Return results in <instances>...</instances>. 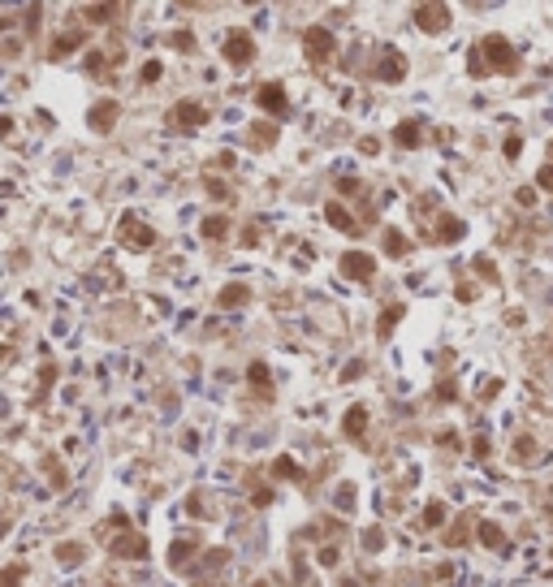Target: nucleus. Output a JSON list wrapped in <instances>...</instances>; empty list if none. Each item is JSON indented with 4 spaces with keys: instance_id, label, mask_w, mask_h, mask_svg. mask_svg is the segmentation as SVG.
I'll use <instances>...</instances> for the list:
<instances>
[{
    "instance_id": "0eeeda50",
    "label": "nucleus",
    "mask_w": 553,
    "mask_h": 587,
    "mask_svg": "<svg viewBox=\"0 0 553 587\" xmlns=\"http://www.w3.org/2000/svg\"><path fill=\"white\" fill-rule=\"evenodd\" d=\"M303 48H307V57L312 61H329L333 52H337V43H333V35L324 31V27H312L307 35H303Z\"/></svg>"
},
{
    "instance_id": "37998d69",
    "label": "nucleus",
    "mask_w": 553,
    "mask_h": 587,
    "mask_svg": "<svg viewBox=\"0 0 553 587\" xmlns=\"http://www.w3.org/2000/svg\"><path fill=\"white\" fill-rule=\"evenodd\" d=\"M216 169H234V151H220V156H216Z\"/></svg>"
},
{
    "instance_id": "c756f323",
    "label": "nucleus",
    "mask_w": 553,
    "mask_h": 587,
    "mask_svg": "<svg viewBox=\"0 0 553 587\" xmlns=\"http://www.w3.org/2000/svg\"><path fill=\"white\" fill-rule=\"evenodd\" d=\"M424 523H428V527H441V523H445V505H441V501H433L428 509H424Z\"/></svg>"
},
{
    "instance_id": "a18cd8bd",
    "label": "nucleus",
    "mask_w": 553,
    "mask_h": 587,
    "mask_svg": "<svg viewBox=\"0 0 553 587\" xmlns=\"http://www.w3.org/2000/svg\"><path fill=\"white\" fill-rule=\"evenodd\" d=\"M255 587H268V583H255Z\"/></svg>"
},
{
    "instance_id": "b1692460",
    "label": "nucleus",
    "mask_w": 553,
    "mask_h": 587,
    "mask_svg": "<svg viewBox=\"0 0 553 587\" xmlns=\"http://www.w3.org/2000/svg\"><path fill=\"white\" fill-rule=\"evenodd\" d=\"M22 579H27V566H22V561L0 566V587H22Z\"/></svg>"
},
{
    "instance_id": "a211bd4d",
    "label": "nucleus",
    "mask_w": 553,
    "mask_h": 587,
    "mask_svg": "<svg viewBox=\"0 0 553 587\" xmlns=\"http://www.w3.org/2000/svg\"><path fill=\"white\" fill-rule=\"evenodd\" d=\"M83 17H91V22H113V17H125V5H87Z\"/></svg>"
},
{
    "instance_id": "bb28decb",
    "label": "nucleus",
    "mask_w": 553,
    "mask_h": 587,
    "mask_svg": "<svg viewBox=\"0 0 553 587\" xmlns=\"http://www.w3.org/2000/svg\"><path fill=\"white\" fill-rule=\"evenodd\" d=\"M402 316H407V307H402V302H393V307H389V311H385V316H381V324H376V328H381V337H385V333H389V328H393V324H398V320H402Z\"/></svg>"
},
{
    "instance_id": "c85d7f7f",
    "label": "nucleus",
    "mask_w": 553,
    "mask_h": 587,
    "mask_svg": "<svg viewBox=\"0 0 553 587\" xmlns=\"http://www.w3.org/2000/svg\"><path fill=\"white\" fill-rule=\"evenodd\" d=\"M246 380H251L255 389H268V367H264V363H251V367H246Z\"/></svg>"
},
{
    "instance_id": "f8f14e48",
    "label": "nucleus",
    "mask_w": 553,
    "mask_h": 587,
    "mask_svg": "<svg viewBox=\"0 0 553 587\" xmlns=\"http://www.w3.org/2000/svg\"><path fill=\"white\" fill-rule=\"evenodd\" d=\"M113 553L117 557H147V540H143V535H134V531H125V535H117V540H113Z\"/></svg>"
},
{
    "instance_id": "2eb2a0df",
    "label": "nucleus",
    "mask_w": 553,
    "mask_h": 587,
    "mask_svg": "<svg viewBox=\"0 0 553 587\" xmlns=\"http://www.w3.org/2000/svg\"><path fill=\"white\" fill-rule=\"evenodd\" d=\"M363 427H368V406H350L342 419V432L346 437H363Z\"/></svg>"
},
{
    "instance_id": "9b49d317",
    "label": "nucleus",
    "mask_w": 553,
    "mask_h": 587,
    "mask_svg": "<svg viewBox=\"0 0 553 587\" xmlns=\"http://www.w3.org/2000/svg\"><path fill=\"white\" fill-rule=\"evenodd\" d=\"M83 31H65V35H57L52 43H48V57H52V61H61V57H69L74 52V48H83Z\"/></svg>"
},
{
    "instance_id": "6ab92c4d",
    "label": "nucleus",
    "mask_w": 553,
    "mask_h": 587,
    "mask_svg": "<svg viewBox=\"0 0 553 587\" xmlns=\"http://www.w3.org/2000/svg\"><path fill=\"white\" fill-rule=\"evenodd\" d=\"M43 471H48V483H52L57 493H61L65 483H69V475H65V467H61V458H52V453L43 458Z\"/></svg>"
},
{
    "instance_id": "c9c22d12",
    "label": "nucleus",
    "mask_w": 553,
    "mask_h": 587,
    "mask_svg": "<svg viewBox=\"0 0 553 587\" xmlns=\"http://www.w3.org/2000/svg\"><path fill=\"white\" fill-rule=\"evenodd\" d=\"M350 505H355V488L346 483V488H337V509H350Z\"/></svg>"
},
{
    "instance_id": "a878e982",
    "label": "nucleus",
    "mask_w": 553,
    "mask_h": 587,
    "mask_svg": "<svg viewBox=\"0 0 553 587\" xmlns=\"http://www.w3.org/2000/svg\"><path fill=\"white\" fill-rule=\"evenodd\" d=\"M385 250H389V255H407V250H411L407 234H398V229H385Z\"/></svg>"
},
{
    "instance_id": "412c9836",
    "label": "nucleus",
    "mask_w": 553,
    "mask_h": 587,
    "mask_svg": "<svg viewBox=\"0 0 553 587\" xmlns=\"http://www.w3.org/2000/svg\"><path fill=\"white\" fill-rule=\"evenodd\" d=\"M475 540H480L484 549H501V544H506V540H501V527H497V523H480V527H475Z\"/></svg>"
},
{
    "instance_id": "7c9ffc66",
    "label": "nucleus",
    "mask_w": 553,
    "mask_h": 587,
    "mask_svg": "<svg viewBox=\"0 0 553 587\" xmlns=\"http://www.w3.org/2000/svg\"><path fill=\"white\" fill-rule=\"evenodd\" d=\"M204 186H208V199H216V203H220V199H230V186H225L220 177H208Z\"/></svg>"
},
{
    "instance_id": "f704fd0d",
    "label": "nucleus",
    "mask_w": 553,
    "mask_h": 587,
    "mask_svg": "<svg viewBox=\"0 0 553 587\" xmlns=\"http://www.w3.org/2000/svg\"><path fill=\"white\" fill-rule=\"evenodd\" d=\"M475 264V272H480L484 281H497V268H493V260H484V255H480V260H471Z\"/></svg>"
},
{
    "instance_id": "ea45409f",
    "label": "nucleus",
    "mask_w": 553,
    "mask_h": 587,
    "mask_svg": "<svg viewBox=\"0 0 553 587\" xmlns=\"http://www.w3.org/2000/svg\"><path fill=\"white\" fill-rule=\"evenodd\" d=\"M337 557H342L337 549H320V566H337Z\"/></svg>"
},
{
    "instance_id": "393cba45",
    "label": "nucleus",
    "mask_w": 553,
    "mask_h": 587,
    "mask_svg": "<svg viewBox=\"0 0 553 587\" xmlns=\"http://www.w3.org/2000/svg\"><path fill=\"white\" fill-rule=\"evenodd\" d=\"M195 549H199L195 540H173V549H169V566H182V561H186Z\"/></svg>"
},
{
    "instance_id": "72a5a7b5",
    "label": "nucleus",
    "mask_w": 553,
    "mask_h": 587,
    "mask_svg": "<svg viewBox=\"0 0 553 587\" xmlns=\"http://www.w3.org/2000/svg\"><path fill=\"white\" fill-rule=\"evenodd\" d=\"M381 544H385V531H381V527L363 531V549H381Z\"/></svg>"
},
{
    "instance_id": "58836bf2",
    "label": "nucleus",
    "mask_w": 553,
    "mask_h": 587,
    "mask_svg": "<svg viewBox=\"0 0 553 587\" xmlns=\"http://www.w3.org/2000/svg\"><path fill=\"white\" fill-rule=\"evenodd\" d=\"M514 453H519V458H532V453H536V445L523 437V441H514Z\"/></svg>"
},
{
    "instance_id": "2f4dec72",
    "label": "nucleus",
    "mask_w": 553,
    "mask_h": 587,
    "mask_svg": "<svg viewBox=\"0 0 553 587\" xmlns=\"http://www.w3.org/2000/svg\"><path fill=\"white\" fill-rule=\"evenodd\" d=\"M173 48H182V52H195V35L190 31H178V35H169Z\"/></svg>"
},
{
    "instance_id": "39448f33",
    "label": "nucleus",
    "mask_w": 553,
    "mask_h": 587,
    "mask_svg": "<svg viewBox=\"0 0 553 587\" xmlns=\"http://www.w3.org/2000/svg\"><path fill=\"white\" fill-rule=\"evenodd\" d=\"M117 117H121V104H117V99H95L91 113H87V125H91L95 134H108L113 125H117Z\"/></svg>"
},
{
    "instance_id": "4c0bfd02",
    "label": "nucleus",
    "mask_w": 553,
    "mask_h": 587,
    "mask_svg": "<svg viewBox=\"0 0 553 587\" xmlns=\"http://www.w3.org/2000/svg\"><path fill=\"white\" fill-rule=\"evenodd\" d=\"M160 78V61H147L143 65V83H156Z\"/></svg>"
},
{
    "instance_id": "4be33fe9",
    "label": "nucleus",
    "mask_w": 553,
    "mask_h": 587,
    "mask_svg": "<svg viewBox=\"0 0 553 587\" xmlns=\"http://www.w3.org/2000/svg\"><path fill=\"white\" fill-rule=\"evenodd\" d=\"M246 298H251V290H246V285H225L216 302H220V307H242Z\"/></svg>"
},
{
    "instance_id": "473e14b6",
    "label": "nucleus",
    "mask_w": 553,
    "mask_h": 587,
    "mask_svg": "<svg viewBox=\"0 0 553 587\" xmlns=\"http://www.w3.org/2000/svg\"><path fill=\"white\" fill-rule=\"evenodd\" d=\"M458 397V385H454V380H441V385H437V402H454Z\"/></svg>"
},
{
    "instance_id": "a19ab883",
    "label": "nucleus",
    "mask_w": 553,
    "mask_h": 587,
    "mask_svg": "<svg viewBox=\"0 0 553 587\" xmlns=\"http://www.w3.org/2000/svg\"><path fill=\"white\" fill-rule=\"evenodd\" d=\"M514 199H519V203H523V208H532V203H536V190H532V186H523V190H519V195H514Z\"/></svg>"
},
{
    "instance_id": "5701e85b",
    "label": "nucleus",
    "mask_w": 553,
    "mask_h": 587,
    "mask_svg": "<svg viewBox=\"0 0 553 587\" xmlns=\"http://www.w3.org/2000/svg\"><path fill=\"white\" fill-rule=\"evenodd\" d=\"M225 234H230V220H225V216H208L204 220V238L208 242H225Z\"/></svg>"
},
{
    "instance_id": "cd10ccee",
    "label": "nucleus",
    "mask_w": 553,
    "mask_h": 587,
    "mask_svg": "<svg viewBox=\"0 0 553 587\" xmlns=\"http://www.w3.org/2000/svg\"><path fill=\"white\" fill-rule=\"evenodd\" d=\"M272 475H281V479H298V462H294V458H276V462H272Z\"/></svg>"
},
{
    "instance_id": "4468645a",
    "label": "nucleus",
    "mask_w": 553,
    "mask_h": 587,
    "mask_svg": "<svg viewBox=\"0 0 553 587\" xmlns=\"http://www.w3.org/2000/svg\"><path fill=\"white\" fill-rule=\"evenodd\" d=\"M463 234H467V225H463L458 216H449V212H445V216L437 220V242H458Z\"/></svg>"
},
{
    "instance_id": "1a4fd4ad",
    "label": "nucleus",
    "mask_w": 553,
    "mask_h": 587,
    "mask_svg": "<svg viewBox=\"0 0 553 587\" xmlns=\"http://www.w3.org/2000/svg\"><path fill=\"white\" fill-rule=\"evenodd\" d=\"M376 73H381L385 83H402V78H407V57H402L398 48H385L381 61H376Z\"/></svg>"
},
{
    "instance_id": "423d86ee",
    "label": "nucleus",
    "mask_w": 553,
    "mask_h": 587,
    "mask_svg": "<svg viewBox=\"0 0 553 587\" xmlns=\"http://www.w3.org/2000/svg\"><path fill=\"white\" fill-rule=\"evenodd\" d=\"M255 99H260V108H264L268 117H286V113H290V99H286V87H281V83H264V87L255 91Z\"/></svg>"
},
{
    "instance_id": "20e7f679",
    "label": "nucleus",
    "mask_w": 553,
    "mask_h": 587,
    "mask_svg": "<svg viewBox=\"0 0 553 587\" xmlns=\"http://www.w3.org/2000/svg\"><path fill=\"white\" fill-rule=\"evenodd\" d=\"M169 125H178V130H199V125H208V108L195 104V99H182V104H173Z\"/></svg>"
},
{
    "instance_id": "aec40b11",
    "label": "nucleus",
    "mask_w": 553,
    "mask_h": 587,
    "mask_svg": "<svg viewBox=\"0 0 553 587\" xmlns=\"http://www.w3.org/2000/svg\"><path fill=\"white\" fill-rule=\"evenodd\" d=\"M268 143H276V125L272 121H255V125H251V147H268Z\"/></svg>"
},
{
    "instance_id": "7ed1b4c3",
    "label": "nucleus",
    "mask_w": 553,
    "mask_h": 587,
    "mask_svg": "<svg viewBox=\"0 0 553 587\" xmlns=\"http://www.w3.org/2000/svg\"><path fill=\"white\" fill-rule=\"evenodd\" d=\"M225 61L230 65H251L255 61V39H251L246 31H230L225 35Z\"/></svg>"
},
{
    "instance_id": "79ce46f5",
    "label": "nucleus",
    "mask_w": 553,
    "mask_h": 587,
    "mask_svg": "<svg viewBox=\"0 0 553 587\" xmlns=\"http://www.w3.org/2000/svg\"><path fill=\"white\" fill-rule=\"evenodd\" d=\"M0 139H13V117H0Z\"/></svg>"
},
{
    "instance_id": "dca6fc26",
    "label": "nucleus",
    "mask_w": 553,
    "mask_h": 587,
    "mask_svg": "<svg viewBox=\"0 0 553 587\" xmlns=\"http://www.w3.org/2000/svg\"><path fill=\"white\" fill-rule=\"evenodd\" d=\"M52 553H57V561H61V566H78V561L87 557V544H78V540H65V544H57Z\"/></svg>"
},
{
    "instance_id": "9d476101",
    "label": "nucleus",
    "mask_w": 553,
    "mask_h": 587,
    "mask_svg": "<svg viewBox=\"0 0 553 587\" xmlns=\"http://www.w3.org/2000/svg\"><path fill=\"white\" fill-rule=\"evenodd\" d=\"M415 22H419V31H445L449 27V9L445 5H419Z\"/></svg>"
},
{
    "instance_id": "6e6552de",
    "label": "nucleus",
    "mask_w": 553,
    "mask_h": 587,
    "mask_svg": "<svg viewBox=\"0 0 553 587\" xmlns=\"http://www.w3.org/2000/svg\"><path fill=\"white\" fill-rule=\"evenodd\" d=\"M342 272H346V276H355V281H372L376 260H372L368 250H346V255H342Z\"/></svg>"
},
{
    "instance_id": "49530a36",
    "label": "nucleus",
    "mask_w": 553,
    "mask_h": 587,
    "mask_svg": "<svg viewBox=\"0 0 553 587\" xmlns=\"http://www.w3.org/2000/svg\"><path fill=\"white\" fill-rule=\"evenodd\" d=\"M108 587H121V583H108Z\"/></svg>"
},
{
    "instance_id": "f3484780",
    "label": "nucleus",
    "mask_w": 553,
    "mask_h": 587,
    "mask_svg": "<svg viewBox=\"0 0 553 587\" xmlns=\"http://www.w3.org/2000/svg\"><path fill=\"white\" fill-rule=\"evenodd\" d=\"M419 139H424L419 121H402L398 130H393V143H398V147H419Z\"/></svg>"
},
{
    "instance_id": "c03bdc74",
    "label": "nucleus",
    "mask_w": 553,
    "mask_h": 587,
    "mask_svg": "<svg viewBox=\"0 0 553 587\" xmlns=\"http://www.w3.org/2000/svg\"><path fill=\"white\" fill-rule=\"evenodd\" d=\"M9 359V346H0V363H5Z\"/></svg>"
},
{
    "instance_id": "e433bc0d",
    "label": "nucleus",
    "mask_w": 553,
    "mask_h": 587,
    "mask_svg": "<svg viewBox=\"0 0 553 587\" xmlns=\"http://www.w3.org/2000/svg\"><path fill=\"white\" fill-rule=\"evenodd\" d=\"M536 186H540V190H553V164H545V169L536 173Z\"/></svg>"
},
{
    "instance_id": "f257e3e1",
    "label": "nucleus",
    "mask_w": 553,
    "mask_h": 587,
    "mask_svg": "<svg viewBox=\"0 0 553 587\" xmlns=\"http://www.w3.org/2000/svg\"><path fill=\"white\" fill-rule=\"evenodd\" d=\"M471 52L484 61V69H501V73H514V69H519V52L510 48V39H501V35L480 39V43L471 48Z\"/></svg>"
},
{
    "instance_id": "f03ea898",
    "label": "nucleus",
    "mask_w": 553,
    "mask_h": 587,
    "mask_svg": "<svg viewBox=\"0 0 553 587\" xmlns=\"http://www.w3.org/2000/svg\"><path fill=\"white\" fill-rule=\"evenodd\" d=\"M117 238H121V246H130V250H147V246H156V229L147 220H139L134 212H125L117 220Z\"/></svg>"
},
{
    "instance_id": "ddd939ff",
    "label": "nucleus",
    "mask_w": 553,
    "mask_h": 587,
    "mask_svg": "<svg viewBox=\"0 0 553 587\" xmlns=\"http://www.w3.org/2000/svg\"><path fill=\"white\" fill-rule=\"evenodd\" d=\"M324 216H329V225H333V229H342V234H363L359 220L350 216V212L342 208V203H329V208H324Z\"/></svg>"
}]
</instances>
